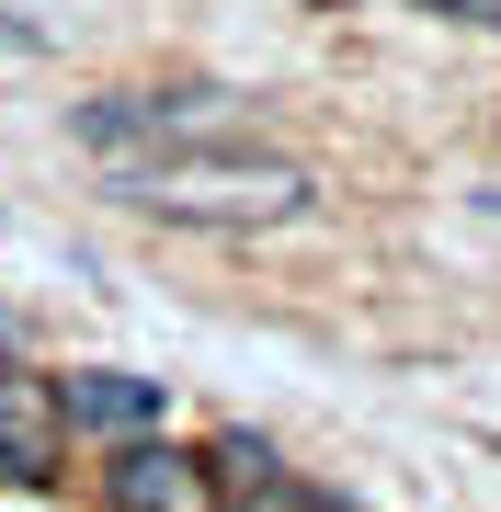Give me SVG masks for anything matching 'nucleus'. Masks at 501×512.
I'll return each instance as SVG.
<instances>
[{"instance_id": "obj_1", "label": "nucleus", "mask_w": 501, "mask_h": 512, "mask_svg": "<svg viewBox=\"0 0 501 512\" xmlns=\"http://www.w3.org/2000/svg\"><path fill=\"white\" fill-rule=\"evenodd\" d=\"M114 194L137 217H183V228H285L308 217V160H262V148H171V160H114Z\"/></svg>"}, {"instance_id": "obj_3", "label": "nucleus", "mask_w": 501, "mask_h": 512, "mask_svg": "<svg viewBox=\"0 0 501 512\" xmlns=\"http://www.w3.org/2000/svg\"><path fill=\"white\" fill-rule=\"evenodd\" d=\"M103 512H217V467H205V444H114L103 456Z\"/></svg>"}, {"instance_id": "obj_8", "label": "nucleus", "mask_w": 501, "mask_h": 512, "mask_svg": "<svg viewBox=\"0 0 501 512\" xmlns=\"http://www.w3.org/2000/svg\"><path fill=\"white\" fill-rule=\"evenodd\" d=\"M0 46H35V23H12V12H0Z\"/></svg>"}, {"instance_id": "obj_9", "label": "nucleus", "mask_w": 501, "mask_h": 512, "mask_svg": "<svg viewBox=\"0 0 501 512\" xmlns=\"http://www.w3.org/2000/svg\"><path fill=\"white\" fill-rule=\"evenodd\" d=\"M479 205H490V217H501V194H479Z\"/></svg>"}, {"instance_id": "obj_6", "label": "nucleus", "mask_w": 501, "mask_h": 512, "mask_svg": "<svg viewBox=\"0 0 501 512\" xmlns=\"http://www.w3.org/2000/svg\"><path fill=\"white\" fill-rule=\"evenodd\" d=\"M217 512H331V501H319L308 478H285V467H274V478H251V490H217Z\"/></svg>"}, {"instance_id": "obj_4", "label": "nucleus", "mask_w": 501, "mask_h": 512, "mask_svg": "<svg viewBox=\"0 0 501 512\" xmlns=\"http://www.w3.org/2000/svg\"><path fill=\"white\" fill-rule=\"evenodd\" d=\"M57 421H69V444H149L160 433V376H126V365H69L57 376Z\"/></svg>"}, {"instance_id": "obj_2", "label": "nucleus", "mask_w": 501, "mask_h": 512, "mask_svg": "<svg viewBox=\"0 0 501 512\" xmlns=\"http://www.w3.org/2000/svg\"><path fill=\"white\" fill-rule=\"evenodd\" d=\"M69 137L103 148V160H171V148H228L240 103L228 92H103L69 114Z\"/></svg>"}, {"instance_id": "obj_5", "label": "nucleus", "mask_w": 501, "mask_h": 512, "mask_svg": "<svg viewBox=\"0 0 501 512\" xmlns=\"http://www.w3.org/2000/svg\"><path fill=\"white\" fill-rule=\"evenodd\" d=\"M69 467V421H57V376L35 365H0V478H57Z\"/></svg>"}, {"instance_id": "obj_7", "label": "nucleus", "mask_w": 501, "mask_h": 512, "mask_svg": "<svg viewBox=\"0 0 501 512\" xmlns=\"http://www.w3.org/2000/svg\"><path fill=\"white\" fill-rule=\"evenodd\" d=\"M433 12H456V23H490V35H501V0H433Z\"/></svg>"}]
</instances>
